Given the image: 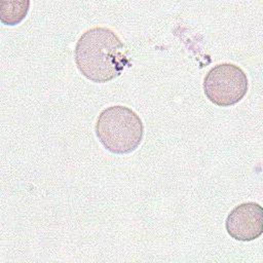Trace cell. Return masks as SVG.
<instances>
[{
    "instance_id": "1",
    "label": "cell",
    "mask_w": 263,
    "mask_h": 263,
    "mask_svg": "<svg viewBox=\"0 0 263 263\" xmlns=\"http://www.w3.org/2000/svg\"><path fill=\"white\" fill-rule=\"evenodd\" d=\"M74 57L80 73L97 83L115 79L130 65L126 46L114 31L106 27L85 31L76 43Z\"/></svg>"
},
{
    "instance_id": "2",
    "label": "cell",
    "mask_w": 263,
    "mask_h": 263,
    "mask_svg": "<svg viewBox=\"0 0 263 263\" xmlns=\"http://www.w3.org/2000/svg\"><path fill=\"white\" fill-rule=\"evenodd\" d=\"M95 132L108 151L114 154H127L140 146L144 137V124L134 110L115 105L100 113Z\"/></svg>"
},
{
    "instance_id": "3",
    "label": "cell",
    "mask_w": 263,
    "mask_h": 263,
    "mask_svg": "<svg viewBox=\"0 0 263 263\" xmlns=\"http://www.w3.org/2000/svg\"><path fill=\"white\" fill-rule=\"evenodd\" d=\"M247 74L234 64L222 63L214 66L203 79L205 97L219 107H229L238 103L247 93Z\"/></svg>"
},
{
    "instance_id": "4",
    "label": "cell",
    "mask_w": 263,
    "mask_h": 263,
    "mask_svg": "<svg viewBox=\"0 0 263 263\" xmlns=\"http://www.w3.org/2000/svg\"><path fill=\"white\" fill-rule=\"evenodd\" d=\"M225 227L227 233L239 241H251L263 232V210L254 201L236 205L228 214Z\"/></svg>"
},
{
    "instance_id": "5",
    "label": "cell",
    "mask_w": 263,
    "mask_h": 263,
    "mask_svg": "<svg viewBox=\"0 0 263 263\" xmlns=\"http://www.w3.org/2000/svg\"><path fill=\"white\" fill-rule=\"evenodd\" d=\"M30 1H0V21L7 26L20 24L29 11Z\"/></svg>"
}]
</instances>
